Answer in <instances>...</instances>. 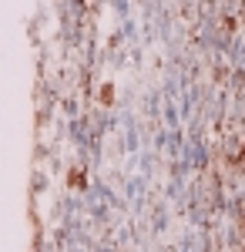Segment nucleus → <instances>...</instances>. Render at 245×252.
<instances>
[{"mask_svg": "<svg viewBox=\"0 0 245 252\" xmlns=\"http://www.w3.org/2000/svg\"><path fill=\"white\" fill-rule=\"evenodd\" d=\"M111 3H114L118 14H128V0H111Z\"/></svg>", "mask_w": 245, "mask_h": 252, "instance_id": "f03ea898", "label": "nucleus"}, {"mask_svg": "<svg viewBox=\"0 0 245 252\" xmlns=\"http://www.w3.org/2000/svg\"><path fill=\"white\" fill-rule=\"evenodd\" d=\"M134 34H138V27H134L131 20H128V24H124V37H134Z\"/></svg>", "mask_w": 245, "mask_h": 252, "instance_id": "7ed1b4c3", "label": "nucleus"}, {"mask_svg": "<svg viewBox=\"0 0 245 252\" xmlns=\"http://www.w3.org/2000/svg\"><path fill=\"white\" fill-rule=\"evenodd\" d=\"M165 118H168V125H171V128H178V115H175V108H171L168 101H165Z\"/></svg>", "mask_w": 245, "mask_h": 252, "instance_id": "f257e3e1", "label": "nucleus"}]
</instances>
